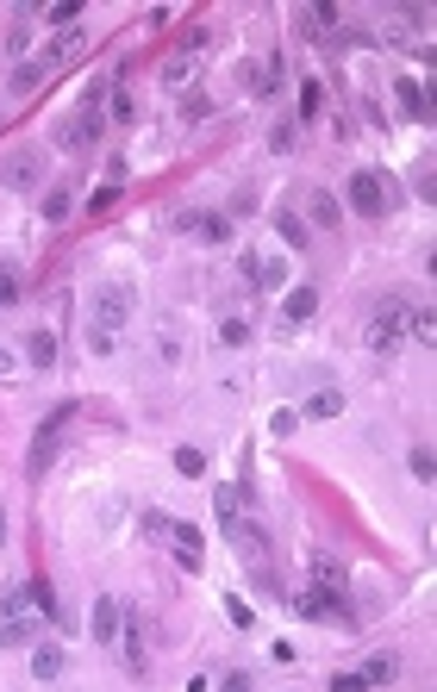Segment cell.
<instances>
[{
    "label": "cell",
    "mask_w": 437,
    "mask_h": 692,
    "mask_svg": "<svg viewBox=\"0 0 437 692\" xmlns=\"http://www.w3.org/2000/svg\"><path fill=\"white\" fill-rule=\"evenodd\" d=\"M125 318H132V287H119V281H112V287H101V293H94V306H88V349H94V356H112V349H119V325H125Z\"/></svg>",
    "instance_id": "obj_1"
},
{
    "label": "cell",
    "mask_w": 437,
    "mask_h": 692,
    "mask_svg": "<svg viewBox=\"0 0 437 692\" xmlns=\"http://www.w3.org/2000/svg\"><path fill=\"white\" fill-rule=\"evenodd\" d=\"M101 101H112V81H94L88 101H81V112H75L69 125H57V150L81 156V150H94V144L107 138V106H101Z\"/></svg>",
    "instance_id": "obj_2"
},
{
    "label": "cell",
    "mask_w": 437,
    "mask_h": 692,
    "mask_svg": "<svg viewBox=\"0 0 437 692\" xmlns=\"http://www.w3.org/2000/svg\"><path fill=\"white\" fill-rule=\"evenodd\" d=\"M344 200H350V212H363V218H388L400 194H394V181H388L381 169H357L350 175V187H344Z\"/></svg>",
    "instance_id": "obj_3"
},
{
    "label": "cell",
    "mask_w": 437,
    "mask_h": 692,
    "mask_svg": "<svg viewBox=\"0 0 437 692\" xmlns=\"http://www.w3.org/2000/svg\"><path fill=\"white\" fill-rule=\"evenodd\" d=\"M406 325H412V300H381V306H375V325H368V349H375V356H400V349L412 344Z\"/></svg>",
    "instance_id": "obj_4"
},
{
    "label": "cell",
    "mask_w": 437,
    "mask_h": 692,
    "mask_svg": "<svg viewBox=\"0 0 437 692\" xmlns=\"http://www.w3.org/2000/svg\"><path fill=\"white\" fill-rule=\"evenodd\" d=\"M75 50H81V32L50 37V50H37L32 63H19V69H13V94H32L37 81H44V75H57V69H63V63L75 57Z\"/></svg>",
    "instance_id": "obj_5"
},
{
    "label": "cell",
    "mask_w": 437,
    "mask_h": 692,
    "mask_svg": "<svg viewBox=\"0 0 437 692\" xmlns=\"http://www.w3.org/2000/svg\"><path fill=\"white\" fill-rule=\"evenodd\" d=\"M300 618H331V623H357V605H350V587H325V580H313V587L288 599Z\"/></svg>",
    "instance_id": "obj_6"
},
{
    "label": "cell",
    "mask_w": 437,
    "mask_h": 692,
    "mask_svg": "<svg viewBox=\"0 0 437 692\" xmlns=\"http://www.w3.org/2000/svg\"><path fill=\"white\" fill-rule=\"evenodd\" d=\"M69 418H75V399H63L57 412L37 424L32 455H26V474H32V481H44V474H50V462H57V450H63V424H69Z\"/></svg>",
    "instance_id": "obj_7"
},
{
    "label": "cell",
    "mask_w": 437,
    "mask_h": 692,
    "mask_svg": "<svg viewBox=\"0 0 437 692\" xmlns=\"http://www.w3.org/2000/svg\"><path fill=\"white\" fill-rule=\"evenodd\" d=\"M37 181H44V156H37V150H13V156L0 163V187H13V194H32Z\"/></svg>",
    "instance_id": "obj_8"
},
{
    "label": "cell",
    "mask_w": 437,
    "mask_h": 692,
    "mask_svg": "<svg viewBox=\"0 0 437 692\" xmlns=\"http://www.w3.org/2000/svg\"><path fill=\"white\" fill-rule=\"evenodd\" d=\"M207 44H213V32H207V26H187L182 50H176V57L163 63V81H169V88H176V81H187V69H194V63L207 57Z\"/></svg>",
    "instance_id": "obj_9"
},
{
    "label": "cell",
    "mask_w": 437,
    "mask_h": 692,
    "mask_svg": "<svg viewBox=\"0 0 437 692\" xmlns=\"http://www.w3.org/2000/svg\"><path fill=\"white\" fill-rule=\"evenodd\" d=\"M337 218H344V200H337V194H325V187H306V225L337 231Z\"/></svg>",
    "instance_id": "obj_10"
},
{
    "label": "cell",
    "mask_w": 437,
    "mask_h": 692,
    "mask_svg": "<svg viewBox=\"0 0 437 692\" xmlns=\"http://www.w3.org/2000/svg\"><path fill=\"white\" fill-rule=\"evenodd\" d=\"M169 543H176V561H182V568H200V561H207V537H200L194 524L169 518Z\"/></svg>",
    "instance_id": "obj_11"
},
{
    "label": "cell",
    "mask_w": 437,
    "mask_h": 692,
    "mask_svg": "<svg viewBox=\"0 0 437 692\" xmlns=\"http://www.w3.org/2000/svg\"><path fill=\"white\" fill-rule=\"evenodd\" d=\"M238 269H244V281H250V287H262V293L288 287V262H275V256H269V262H256V256H244Z\"/></svg>",
    "instance_id": "obj_12"
},
{
    "label": "cell",
    "mask_w": 437,
    "mask_h": 692,
    "mask_svg": "<svg viewBox=\"0 0 437 692\" xmlns=\"http://www.w3.org/2000/svg\"><path fill=\"white\" fill-rule=\"evenodd\" d=\"M119 618H125V605H119L112 592H101V599H94V618H88L94 643H112V636H119Z\"/></svg>",
    "instance_id": "obj_13"
},
{
    "label": "cell",
    "mask_w": 437,
    "mask_h": 692,
    "mask_svg": "<svg viewBox=\"0 0 437 692\" xmlns=\"http://www.w3.org/2000/svg\"><path fill=\"white\" fill-rule=\"evenodd\" d=\"M119 643H125V667H132V674H144V667H150V655H144V623L132 618V612L119 618Z\"/></svg>",
    "instance_id": "obj_14"
},
{
    "label": "cell",
    "mask_w": 437,
    "mask_h": 692,
    "mask_svg": "<svg viewBox=\"0 0 437 692\" xmlns=\"http://www.w3.org/2000/svg\"><path fill=\"white\" fill-rule=\"evenodd\" d=\"M313 312H319V293L313 287H293L288 300H282V325H306Z\"/></svg>",
    "instance_id": "obj_15"
},
{
    "label": "cell",
    "mask_w": 437,
    "mask_h": 692,
    "mask_svg": "<svg viewBox=\"0 0 437 692\" xmlns=\"http://www.w3.org/2000/svg\"><path fill=\"white\" fill-rule=\"evenodd\" d=\"M32 612H37V618H44V623H57V630L69 623V612L57 605V592H50V580H32Z\"/></svg>",
    "instance_id": "obj_16"
},
{
    "label": "cell",
    "mask_w": 437,
    "mask_h": 692,
    "mask_svg": "<svg viewBox=\"0 0 437 692\" xmlns=\"http://www.w3.org/2000/svg\"><path fill=\"white\" fill-rule=\"evenodd\" d=\"M394 101H400L406 119H432V94H425L419 81H400V88H394Z\"/></svg>",
    "instance_id": "obj_17"
},
{
    "label": "cell",
    "mask_w": 437,
    "mask_h": 692,
    "mask_svg": "<svg viewBox=\"0 0 437 692\" xmlns=\"http://www.w3.org/2000/svg\"><path fill=\"white\" fill-rule=\"evenodd\" d=\"M182 225H200L207 243H231V218H225V212H187Z\"/></svg>",
    "instance_id": "obj_18"
},
{
    "label": "cell",
    "mask_w": 437,
    "mask_h": 692,
    "mask_svg": "<svg viewBox=\"0 0 437 692\" xmlns=\"http://www.w3.org/2000/svg\"><path fill=\"white\" fill-rule=\"evenodd\" d=\"M213 499H218V524H238V518H244V506H250V499H244V481L218 486Z\"/></svg>",
    "instance_id": "obj_19"
},
{
    "label": "cell",
    "mask_w": 437,
    "mask_h": 692,
    "mask_svg": "<svg viewBox=\"0 0 437 692\" xmlns=\"http://www.w3.org/2000/svg\"><path fill=\"white\" fill-rule=\"evenodd\" d=\"M32 636H37V623L26 618V612H19V618H0V649H26Z\"/></svg>",
    "instance_id": "obj_20"
},
{
    "label": "cell",
    "mask_w": 437,
    "mask_h": 692,
    "mask_svg": "<svg viewBox=\"0 0 437 692\" xmlns=\"http://www.w3.org/2000/svg\"><path fill=\"white\" fill-rule=\"evenodd\" d=\"M275 231H282V238H288L293 250H306V238H313V225H306V218H300L293 207H282V212H275Z\"/></svg>",
    "instance_id": "obj_21"
},
{
    "label": "cell",
    "mask_w": 437,
    "mask_h": 692,
    "mask_svg": "<svg viewBox=\"0 0 437 692\" xmlns=\"http://www.w3.org/2000/svg\"><path fill=\"white\" fill-rule=\"evenodd\" d=\"M37 207H44V218H50V225H57V218H69V207H75V187H69V181H57V187H50V194H44Z\"/></svg>",
    "instance_id": "obj_22"
},
{
    "label": "cell",
    "mask_w": 437,
    "mask_h": 692,
    "mask_svg": "<svg viewBox=\"0 0 437 692\" xmlns=\"http://www.w3.org/2000/svg\"><path fill=\"white\" fill-rule=\"evenodd\" d=\"M57 674H63V649H57V643L32 649V680H57Z\"/></svg>",
    "instance_id": "obj_23"
},
{
    "label": "cell",
    "mask_w": 437,
    "mask_h": 692,
    "mask_svg": "<svg viewBox=\"0 0 437 692\" xmlns=\"http://www.w3.org/2000/svg\"><path fill=\"white\" fill-rule=\"evenodd\" d=\"M26 362H32V368H50V362H57V337H50V331H32V337H26Z\"/></svg>",
    "instance_id": "obj_24"
},
{
    "label": "cell",
    "mask_w": 437,
    "mask_h": 692,
    "mask_svg": "<svg viewBox=\"0 0 437 692\" xmlns=\"http://www.w3.org/2000/svg\"><path fill=\"white\" fill-rule=\"evenodd\" d=\"M300 412H306V418H337V412H344V393H337V387H325V393H313Z\"/></svg>",
    "instance_id": "obj_25"
},
{
    "label": "cell",
    "mask_w": 437,
    "mask_h": 692,
    "mask_svg": "<svg viewBox=\"0 0 437 692\" xmlns=\"http://www.w3.org/2000/svg\"><path fill=\"white\" fill-rule=\"evenodd\" d=\"M313 580H325V587H350V574H344L337 555H313Z\"/></svg>",
    "instance_id": "obj_26"
},
{
    "label": "cell",
    "mask_w": 437,
    "mask_h": 692,
    "mask_svg": "<svg viewBox=\"0 0 437 692\" xmlns=\"http://www.w3.org/2000/svg\"><path fill=\"white\" fill-rule=\"evenodd\" d=\"M357 680H363V687H388V680H394V661H388V655L363 661V667H357Z\"/></svg>",
    "instance_id": "obj_27"
},
{
    "label": "cell",
    "mask_w": 437,
    "mask_h": 692,
    "mask_svg": "<svg viewBox=\"0 0 437 692\" xmlns=\"http://www.w3.org/2000/svg\"><path fill=\"white\" fill-rule=\"evenodd\" d=\"M319 106H325V88H319V81H300V125L319 119Z\"/></svg>",
    "instance_id": "obj_28"
},
{
    "label": "cell",
    "mask_w": 437,
    "mask_h": 692,
    "mask_svg": "<svg viewBox=\"0 0 437 692\" xmlns=\"http://www.w3.org/2000/svg\"><path fill=\"white\" fill-rule=\"evenodd\" d=\"M19 612H32V587H6L0 592V618H19Z\"/></svg>",
    "instance_id": "obj_29"
},
{
    "label": "cell",
    "mask_w": 437,
    "mask_h": 692,
    "mask_svg": "<svg viewBox=\"0 0 437 692\" xmlns=\"http://www.w3.org/2000/svg\"><path fill=\"white\" fill-rule=\"evenodd\" d=\"M218 344H225V349L250 344V318H225V325H218Z\"/></svg>",
    "instance_id": "obj_30"
},
{
    "label": "cell",
    "mask_w": 437,
    "mask_h": 692,
    "mask_svg": "<svg viewBox=\"0 0 437 692\" xmlns=\"http://www.w3.org/2000/svg\"><path fill=\"white\" fill-rule=\"evenodd\" d=\"M432 306H412V325H406V337H412V344H432Z\"/></svg>",
    "instance_id": "obj_31"
},
{
    "label": "cell",
    "mask_w": 437,
    "mask_h": 692,
    "mask_svg": "<svg viewBox=\"0 0 437 692\" xmlns=\"http://www.w3.org/2000/svg\"><path fill=\"white\" fill-rule=\"evenodd\" d=\"M176 474H187V481L207 474V450H176Z\"/></svg>",
    "instance_id": "obj_32"
},
{
    "label": "cell",
    "mask_w": 437,
    "mask_h": 692,
    "mask_svg": "<svg viewBox=\"0 0 437 692\" xmlns=\"http://www.w3.org/2000/svg\"><path fill=\"white\" fill-rule=\"evenodd\" d=\"M225 618L238 623V630H250V623H256V612H250V599H225Z\"/></svg>",
    "instance_id": "obj_33"
},
{
    "label": "cell",
    "mask_w": 437,
    "mask_h": 692,
    "mask_svg": "<svg viewBox=\"0 0 437 692\" xmlns=\"http://www.w3.org/2000/svg\"><path fill=\"white\" fill-rule=\"evenodd\" d=\"M107 119H119V125H132V119H138V101H132V94H112Z\"/></svg>",
    "instance_id": "obj_34"
},
{
    "label": "cell",
    "mask_w": 437,
    "mask_h": 692,
    "mask_svg": "<svg viewBox=\"0 0 437 692\" xmlns=\"http://www.w3.org/2000/svg\"><path fill=\"white\" fill-rule=\"evenodd\" d=\"M6 306H19V275L0 269V312H6Z\"/></svg>",
    "instance_id": "obj_35"
},
{
    "label": "cell",
    "mask_w": 437,
    "mask_h": 692,
    "mask_svg": "<svg viewBox=\"0 0 437 692\" xmlns=\"http://www.w3.org/2000/svg\"><path fill=\"white\" fill-rule=\"evenodd\" d=\"M88 207H94V212H112V207H119V181H107V187H101V194H94Z\"/></svg>",
    "instance_id": "obj_36"
},
{
    "label": "cell",
    "mask_w": 437,
    "mask_h": 692,
    "mask_svg": "<svg viewBox=\"0 0 437 692\" xmlns=\"http://www.w3.org/2000/svg\"><path fill=\"white\" fill-rule=\"evenodd\" d=\"M218 687H225V692H250V674H244V667H231V674H225Z\"/></svg>",
    "instance_id": "obj_37"
},
{
    "label": "cell",
    "mask_w": 437,
    "mask_h": 692,
    "mask_svg": "<svg viewBox=\"0 0 437 692\" xmlns=\"http://www.w3.org/2000/svg\"><path fill=\"white\" fill-rule=\"evenodd\" d=\"M293 424H300V412H275V418H269V431H275V437H288Z\"/></svg>",
    "instance_id": "obj_38"
},
{
    "label": "cell",
    "mask_w": 437,
    "mask_h": 692,
    "mask_svg": "<svg viewBox=\"0 0 437 692\" xmlns=\"http://www.w3.org/2000/svg\"><path fill=\"white\" fill-rule=\"evenodd\" d=\"M144 537H169V518L163 512H144Z\"/></svg>",
    "instance_id": "obj_39"
},
{
    "label": "cell",
    "mask_w": 437,
    "mask_h": 692,
    "mask_svg": "<svg viewBox=\"0 0 437 692\" xmlns=\"http://www.w3.org/2000/svg\"><path fill=\"white\" fill-rule=\"evenodd\" d=\"M6 375H19V356H13V349H0V381H6Z\"/></svg>",
    "instance_id": "obj_40"
},
{
    "label": "cell",
    "mask_w": 437,
    "mask_h": 692,
    "mask_svg": "<svg viewBox=\"0 0 437 692\" xmlns=\"http://www.w3.org/2000/svg\"><path fill=\"white\" fill-rule=\"evenodd\" d=\"M0 543H6V518H0Z\"/></svg>",
    "instance_id": "obj_41"
}]
</instances>
